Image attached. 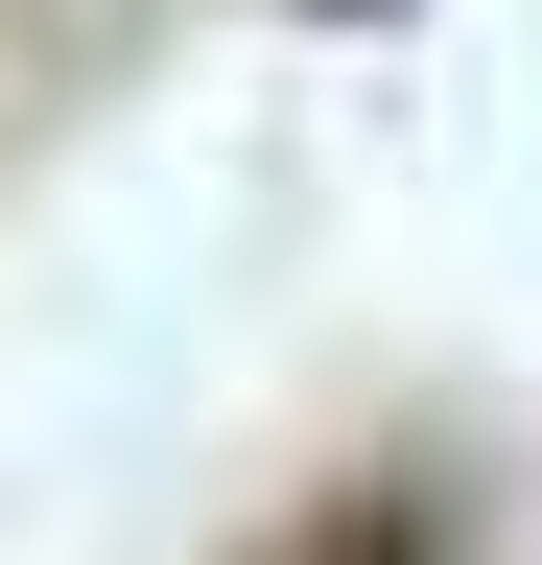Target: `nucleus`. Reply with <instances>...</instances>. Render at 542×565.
Listing matches in <instances>:
<instances>
[{"label":"nucleus","mask_w":542,"mask_h":565,"mask_svg":"<svg viewBox=\"0 0 542 565\" xmlns=\"http://www.w3.org/2000/svg\"><path fill=\"white\" fill-rule=\"evenodd\" d=\"M259 565H425V494H307Z\"/></svg>","instance_id":"f257e3e1"},{"label":"nucleus","mask_w":542,"mask_h":565,"mask_svg":"<svg viewBox=\"0 0 542 565\" xmlns=\"http://www.w3.org/2000/svg\"><path fill=\"white\" fill-rule=\"evenodd\" d=\"M307 24H378V0H307Z\"/></svg>","instance_id":"f03ea898"}]
</instances>
